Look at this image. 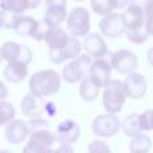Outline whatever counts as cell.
<instances>
[{
	"mask_svg": "<svg viewBox=\"0 0 153 153\" xmlns=\"http://www.w3.org/2000/svg\"><path fill=\"white\" fill-rule=\"evenodd\" d=\"M27 124L31 138L24 146L23 153H54L51 145L55 141V137L54 133H51L47 120L34 117Z\"/></svg>",
	"mask_w": 153,
	"mask_h": 153,
	"instance_id": "1",
	"label": "cell"
},
{
	"mask_svg": "<svg viewBox=\"0 0 153 153\" xmlns=\"http://www.w3.org/2000/svg\"><path fill=\"white\" fill-rule=\"evenodd\" d=\"M61 89V76L55 70L38 71L30 79V90L40 98L56 94Z\"/></svg>",
	"mask_w": 153,
	"mask_h": 153,
	"instance_id": "2",
	"label": "cell"
},
{
	"mask_svg": "<svg viewBox=\"0 0 153 153\" xmlns=\"http://www.w3.org/2000/svg\"><path fill=\"white\" fill-rule=\"evenodd\" d=\"M126 97L124 82L118 79H111L103 91V108L108 113H118L124 106Z\"/></svg>",
	"mask_w": 153,
	"mask_h": 153,
	"instance_id": "3",
	"label": "cell"
},
{
	"mask_svg": "<svg viewBox=\"0 0 153 153\" xmlns=\"http://www.w3.org/2000/svg\"><path fill=\"white\" fill-rule=\"evenodd\" d=\"M91 58L90 55H79L76 56L74 61H71L69 65L65 66L62 70V78L67 82V83H76V82L82 81L90 74V69H91Z\"/></svg>",
	"mask_w": 153,
	"mask_h": 153,
	"instance_id": "4",
	"label": "cell"
},
{
	"mask_svg": "<svg viewBox=\"0 0 153 153\" xmlns=\"http://www.w3.org/2000/svg\"><path fill=\"white\" fill-rule=\"evenodd\" d=\"M67 28L76 38L86 36L90 31V13L86 8L76 7L67 16Z\"/></svg>",
	"mask_w": 153,
	"mask_h": 153,
	"instance_id": "5",
	"label": "cell"
},
{
	"mask_svg": "<svg viewBox=\"0 0 153 153\" xmlns=\"http://www.w3.org/2000/svg\"><path fill=\"white\" fill-rule=\"evenodd\" d=\"M91 128L93 132L100 137H111V136L118 133V130L122 128V124L120 122L118 117L116 114L108 113L95 117Z\"/></svg>",
	"mask_w": 153,
	"mask_h": 153,
	"instance_id": "6",
	"label": "cell"
},
{
	"mask_svg": "<svg viewBox=\"0 0 153 153\" xmlns=\"http://www.w3.org/2000/svg\"><path fill=\"white\" fill-rule=\"evenodd\" d=\"M1 59L5 62H15V61H20L24 62L26 65H28L32 61V53L28 48V46H22L18 45L15 42H5L1 46Z\"/></svg>",
	"mask_w": 153,
	"mask_h": 153,
	"instance_id": "7",
	"label": "cell"
},
{
	"mask_svg": "<svg viewBox=\"0 0 153 153\" xmlns=\"http://www.w3.org/2000/svg\"><path fill=\"white\" fill-rule=\"evenodd\" d=\"M110 62L114 70L121 74H130L134 73L138 66L137 56L129 50H118L110 54Z\"/></svg>",
	"mask_w": 153,
	"mask_h": 153,
	"instance_id": "8",
	"label": "cell"
},
{
	"mask_svg": "<svg viewBox=\"0 0 153 153\" xmlns=\"http://www.w3.org/2000/svg\"><path fill=\"white\" fill-rule=\"evenodd\" d=\"M81 50H82L81 42L78 40L76 36L71 35V36H69L67 42L61 48H58V50H50L51 62L59 65L62 62L67 61V59H75L76 56H79Z\"/></svg>",
	"mask_w": 153,
	"mask_h": 153,
	"instance_id": "9",
	"label": "cell"
},
{
	"mask_svg": "<svg viewBox=\"0 0 153 153\" xmlns=\"http://www.w3.org/2000/svg\"><path fill=\"white\" fill-rule=\"evenodd\" d=\"M111 69H113V66H111L110 59H105V56L103 58H97L93 62L89 75L98 87L105 89L111 81L110 79Z\"/></svg>",
	"mask_w": 153,
	"mask_h": 153,
	"instance_id": "10",
	"label": "cell"
},
{
	"mask_svg": "<svg viewBox=\"0 0 153 153\" xmlns=\"http://www.w3.org/2000/svg\"><path fill=\"white\" fill-rule=\"evenodd\" d=\"M100 30L105 36L108 38H118L121 36L124 32H126V27H125L124 19H122V13H109V15L103 16L100 22Z\"/></svg>",
	"mask_w": 153,
	"mask_h": 153,
	"instance_id": "11",
	"label": "cell"
},
{
	"mask_svg": "<svg viewBox=\"0 0 153 153\" xmlns=\"http://www.w3.org/2000/svg\"><path fill=\"white\" fill-rule=\"evenodd\" d=\"M124 87L126 95L132 100H140L146 94L148 85H146L145 76L138 73H130L124 81Z\"/></svg>",
	"mask_w": 153,
	"mask_h": 153,
	"instance_id": "12",
	"label": "cell"
},
{
	"mask_svg": "<svg viewBox=\"0 0 153 153\" xmlns=\"http://www.w3.org/2000/svg\"><path fill=\"white\" fill-rule=\"evenodd\" d=\"M79 126L73 120H65L62 121L54 130L55 141L61 144H74L79 137Z\"/></svg>",
	"mask_w": 153,
	"mask_h": 153,
	"instance_id": "13",
	"label": "cell"
},
{
	"mask_svg": "<svg viewBox=\"0 0 153 153\" xmlns=\"http://www.w3.org/2000/svg\"><path fill=\"white\" fill-rule=\"evenodd\" d=\"M122 19H124L126 31L128 30L143 28V27H145V10L140 5L130 3L122 12Z\"/></svg>",
	"mask_w": 153,
	"mask_h": 153,
	"instance_id": "14",
	"label": "cell"
},
{
	"mask_svg": "<svg viewBox=\"0 0 153 153\" xmlns=\"http://www.w3.org/2000/svg\"><path fill=\"white\" fill-rule=\"evenodd\" d=\"M4 134L8 143L11 144H20L26 140V137L30 134L28 124L23 122L20 120L10 121L4 126Z\"/></svg>",
	"mask_w": 153,
	"mask_h": 153,
	"instance_id": "15",
	"label": "cell"
},
{
	"mask_svg": "<svg viewBox=\"0 0 153 153\" xmlns=\"http://www.w3.org/2000/svg\"><path fill=\"white\" fill-rule=\"evenodd\" d=\"M83 47L86 53L95 59L109 55V50L106 47L105 40L98 34H87L83 40Z\"/></svg>",
	"mask_w": 153,
	"mask_h": 153,
	"instance_id": "16",
	"label": "cell"
},
{
	"mask_svg": "<svg viewBox=\"0 0 153 153\" xmlns=\"http://www.w3.org/2000/svg\"><path fill=\"white\" fill-rule=\"evenodd\" d=\"M45 105L46 103H43V98L30 93L23 97L20 102V109L26 116L34 118V117H40L43 113H46Z\"/></svg>",
	"mask_w": 153,
	"mask_h": 153,
	"instance_id": "17",
	"label": "cell"
},
{
	"mask_svg": "<svg viewBox=\"0 0 153 153\" xmlns=\"http://www.w3.org/2000/svg\"><path fill=\"white\" fill-rule=\"evenodd\" d=\"M66 18H67V4L66 1H61L48 5L43 20L50 27H59Z\"/></svg>",
	"mask_w": 153,
	"mask_h": 153,
	"instance_id": "18",
	"label": "cell"
},
{
	"mask_svg": "<svg viewBox=\"0 0 153 153\" xmlns=\"http://www.w3.org/2000/svg\"><path fill=\"white\" fill-rule=\"evenodd\" d=\"M38 22L39 20L31 18V16H24L23 13H18L12 30L16 32V35H19V36H31V38H34L35 32H36Z\"/></svg>",
	"mask_w": 153,
	"mask_h": 153,
	"instance_id": "19",
	"label": "cell"
},
{
	"mask_svg": "<svg viewBox=\"0 0 153 153\" xmlns=\"http://www.w3.org/2000/svg\"><path fill=\"white\" fill-rule=\"evenodd\" d=\"M27 66L28 65H26L24 62H20V61L10 62L4 69V78L7 81L12 82V83L22 82L27 76V74H28Z\"/></svg>",
	"mask_w": 153,
	"mask_h": 153,
	"instance_id": "20",
	"label": "cell"
},
{
	"mask_svg": "<svg viewBox=\"0 0 153 153\" xmlns=\"http://www.w3.org/2000/svg\"><path fill=\"white\" fill-rule=\"evenodd\" d=\"M67 39L69 35L65 32V30H62L61 27H50L43 40L47 43L50 50H58L67 42Z\"/></svg>",
	"mask_w": 153,
	"mask_h": 153,
	"instance_id": "21",
	"label": "cell"
},
{
	"mask_svg": "<svg viewBox=\"0 0 153 153\" xmlns=\"http://www.w3.org/2000/svg\"><path fill=\"white\" fill-rule=\"evenodd\" d=\"M100 89L97 85L93 82L90 75H87L85 79L81 81V86H79V94L86 102H91V101L97 100L98 94H100Z\"/></svg>",
	"mask_w": 153,
	"mask_h": 153,
	"instance_id": "22",
	"label": "cell"
},
{
	"mask_svg": "<svg viewBox=\"0 0 153 153\" xmlns=\"http://www.w3.org/2000/svg\"><path fill=\"white\" fill-rule=\"evenodd\" d=\"M122 130L128 137H136V136L141 134L143 128H141L140 122V114H130L122 122Z\"/></svg>",
	"mask_w": 153,
	"mask_h": 153,
	"instance_id": "23",
	"label": "cell"
},
{
	"mask_svg": "<svg viewBox=\"0 0 153 153\" xmlns=\"http://www.w3.org/2000/svg\"><path fill=\"white\" fill-rule=\"evenodd\" d=\"M152 148V140L145 134H138L130 141L129 149L132 153H148Z\"/></svg>",
	"mask_w": 153,
	"mask_h": 153,
	"instance_id": "24",
	"label": "cell"
},
{
	"mask_svg": "<svg viewBox=\"0 0 153 153\" xmlns=\"http://www.w3.org/2000/svg\"><path fill=\"white\" fill-rule=\"evenodd\" d=\"M0 7L13 13H23L30 10V0H0Z\"/></svg>",
	"mask_w": 153,
	"mask_h": 153,
	"instance_id": "25",
	"label": "cell"
},
{
	"mask_svg": "<svg viewBox=\"0 0 153 153\" xmlns=\"http://www.w3.org/2000/svg\"><path fill=\"white\" fill-rule=\"evenodd\" d=\"M149 32L146 30V27H143V28L138 30H128L126 31V38L134 45H141V43L146 42L149 38Z\"/></svg>",
	"mask_w": 153,
	"mask_h": 153,
	"instance_id": "26",
	"label": "cell"
},
{
	"mask_svg": "<svg viewBox=\"0 0 153 153\" xmlns=\"http://www.w3.org/2000/svg\"><path fill=\"white\" fill-rule=\"evenodd\" d=\"M90 4H91V10L94 11L98 15L106 16L109 13H111V11L114 10L111 7L110 0H90Z\"/></svg>",
	"mask_w": 153,
	"mask_h": 153,
	"instance_id": "27",
	"label": "cell"
},
{
	"mask_svg": "<svg viewBox=\"0 0 153 153\" xmlns=\"http://www.w3.org/2000/svg\"><path fill=\"white\" fill-rule=\"evenodd\" d=\"M1 114H3V120L1 124L7 125L10 121H12V118L15 117V108L11 105L10 102L3 100L1 101Z\"/></svg>",
	"mask_w": 153,
	"mask_h": 153,
	"instance_id": "28",
	"label": "cell"
},
{
	"mask_svg": "<svg viewBox=\"0 0 153 153\" xmlns=\"http://www.w3.org/2000/svg\"><path fill=\"white\" fill-rule=\"evenodd\" d=\"M16 16H18V13L1 10V27L3 28H13Z\"/></svg>",
	"mask_w": 153,
	"mask_h": 153,
	"instance_id": "29",
	"label": "cell"
},
{
	"mask_svg": "<svg viewBox=\"0 0 153 153\" xmlns=\"http://www.w3.org/2000/svg\"><path fill=\"white\" fill-rule=\"evenodd\" d=\"M143 130H153V110H146L140 116Z\"/></svg>",
	"mask_w": 153,
	"mask_h": 153,
	"instance_id": "30",
	"label": "cell"
},
{
	"mask_svg": "<svg viewBox=\"0 0 153 153\" xmlns=\"http://www.w3.org/2000/svg\"><path fill=\"white\" fill-rule=\"evenodd\" d=\"M145 27L149 34L153 35V0L145 7Z\"/></svg>",
	"mask_w": 153,
	"mask_h": 153,
	"instance_id": "31",
	"label": "cell"
},
{
	"mask_svg": "<svg viewBox=\"0 0 153 153\" xmlns=\"http://www.w3.org/2000/svg\"><path fill=\"white\" fill-rule=\"evenodd\" d=\"M89 153H110V148L103 141H93L89 145Z\"/></svg>",
	"mask_w": 153,
	"mask_h": 153,
	"instance_id": "32",
	"label": "cell"
},
{
	"mask_svg": "<svg viewBox=\"0 0 153 153\" xmlns=\"http://www.w3.org/2000/svg\"><path fill=\"white\" fill-rule=\"evenodd\" d=\"M110 3L114 10H122L130 4V0H110Z\"/></svg>",
	"mask_w": 153,
	"mask_h": 153,
	"instance_id": "33",
	"label": "cell"
},
{
	"mask_svg": "<svg viewBox=\"0 0 153 153\" xmlns=\"http://www.w3.org/2000/svg\"><path fill=\"white\" fill-rule=\"evenodd\" d=\"M45 111L48 114L50 117H55L56 116V106L53 102H47L45 105Z\"/></svg>",
	"mask_w": 153,
	"mask_h": 153,
	"instance_id": "34",
	"label": "cell"
},
{
	"mask_svg": "<svg viewBox=\"0 0 153 153\" xmlns=\"http://www.w3.org/2000/svg\"><path fill=\"white\" fill-rule=\"evenodd\" d=\"M54 153H74L73 148L70 146V144H62L58 149H55Z\"/></svg>",
	"mask_w": 153,
	"mask_h": 153,
	"instance_id": "35",
	"label": "cell"
},
{
	"mask_svg": "<svg viewBox=\"0 0 153 153\" xmlns=\"http://www.w3.org/2000/svg\"><path fill=\"white\" fill-rule=\"evenodd\" d=\"M149 1H151V0H130V3H132V4L140 5V7H143L144 10H145V7L149 4Z\"/></svg>",
	"mask_w": 153,
	"mask_h": 153,
	"instance_id": "36",
	"label": "cell"
},
{
	"mask_svg": "<svg viewBox=\"0 0 153 153\" xmlns=\"http://www.w3.org/2000/svg\"><path fill=\"white\" fill-rule=\"evenodd\" d=\"M148 62H149V65L153 67V47L148 51Z\"/></svg>",
	"mask_w": 153,
	"mask_h": 153,
	"instance_id": "37",
	"label": "cell"
},
{
	"mask_svg": "<svg viewBox=\"0 0 153 153\" xmlns=\"http://www.w3.org/2000/svg\"><path fill=\"white\" fill-rule=\"evenodd\" d=\"M61 1H66V0H45V4H46V7H48V5H51V4L61 3Z\"/></svg>",
	"mask_w": 153,
	"mask_h": 153,
	"instance_id": "38",
	"label": "cell"
},
{
	"mask_svg": "<svg viewBox=\"0 0 153 153\" xmlns=\"http://www.w3.org/2000/svg\"><path fill=\"white\" fill-rule=\"evenodd\" d=\"M5 95H7V89H5V86L3 85V94H1V98H4Z\"/></svg>",
	"mask_w": 153,
	"mask_h": 153,
	"instance_id": "39",
	"label": "cell"
},
{
	"mask_svg": "<svg viewBox=\"0 0 153 153\" xmlns=\"http://www.w3.org/2000/svg\"><path fill=\"white\" fill-rule=\"evenodd\" d=\"M0 153H11V152H8V151H1Z\"/></svg>",
	"mask_w": 153,
	"mask_h": 153,
	"instance_id": "40",
	"label": "cell"
},
{
	"mask_svg": "<svg viewBox=\"0 0 153 153\" xmlns=\"http://www.w3.org/2000/svg\"><path fill=\"white\" fill-rule=\"evenodd\" d=\"M74 1H85V0H74Z\"/></svg>",
	"mask_w": 153,
	"mask_h": 153,
	"instance_id": "41",
	"label": "cell"
}]
</instances>
